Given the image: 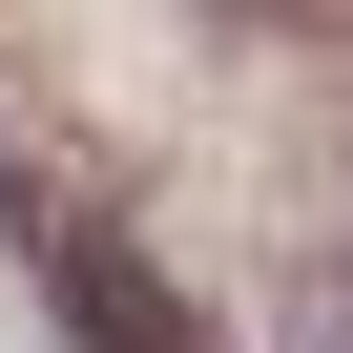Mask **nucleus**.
<instances>
[{
    "label": "nucleus",
    "mask_w": 353,
    "mask_h": 353,
    "mask_svg": "<svg viewBox=\"0 0 353 353\" xmlns=\"http://www.w3.org/2000/svg\"><path fill=\"white\" fill-rule=\"evenodd\" d=\"M21 250H42V291H63V312H83V332H104V353H188V312H166V291H145V270H125V250H104V229H63V208H42V229H21Z\"/></svg>",
    "instance_id": "nucleus-1"
}]
</instances>
